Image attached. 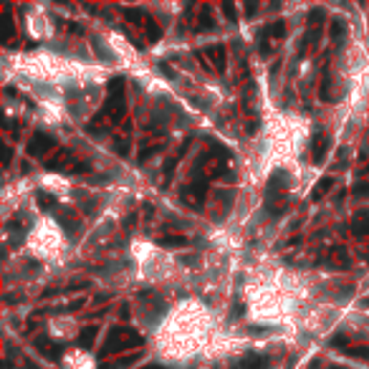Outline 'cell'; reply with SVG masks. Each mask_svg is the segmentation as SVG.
<instances>
[]
</instances>
